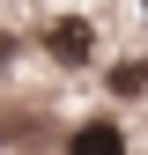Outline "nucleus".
<instances>
[{"instance_id":"f257e3e1","label":"nucleus","mask_w":148,"mask_h":155,"mask_svg":"<svg viewBox=\"0 0 148 155\" xmlns=\"http://www.w3.org/2000/svg\"><path fill=\"white\" fill-rule=\"evenodd\" d=\"M45 52H52V59H59V67H82L89 52H96V30H89L82 15H59V22L45 30Z\"/></svg>"},{"instance_id":"7ed1b4c3","label":"nucleus","mask_w":148,"mask_h":155,"mask_svg":"<svg viewBox=\"0 0 148 155\" xmlns=\"http://www.w3.org/2000/svg\"><path fill=\"white\" fill-rule=\"evenodd\" d=\"M111 89L119 96H148V59H126L119 74H111Z\"/></svg>"},{"instance_id":"f03ea898","label":"nucleus","mask_w":148,"mask_h":155,"mask_svg":"<svg viewBox=\"0 0 148 155\" xmlns=\"http://www.w3.org/2000/svg\"><path fill=\"white\" fill-rule=\"evenodd\" d=\"M67 155H126V133L111 126V118H89V126L67 133Z\"/></svg>"},{"instance_id":"20e7f679","label":"nucleus","mask_w":148,"mask_h":155,"mask_svg":"<svg viewBox=\"0 0 148 155\" xmlns=\"http://www.w3.org/2000/svg\"><path fill=\"white\" fill-rule=\"evenodd\" d=\"M141 15H148V0H141Z\"/></svg>"}]
</instances>
